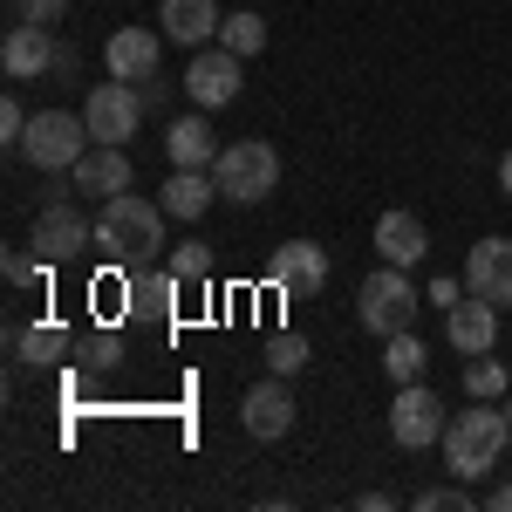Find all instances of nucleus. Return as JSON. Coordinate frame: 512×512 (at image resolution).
Returning <instances> with one entry per match:
<instances>
[{
    "label": "nucleus",
    "instance_id": "obj_32",
    "mask_svg": "<svg viewBox=\"0 0 512 512\" xmlns=\"http://www.w3.org/2000/svg\"><path fill=\"white\" fill-rule=\"evenodd\" d=\"M424 301H431V308H458V301H465V280H431V287H424Z\"/></svg>",
    "mask_w": 512,
    "mask_h": 512
},
{
    "label": "nucleus",
    "instance_id": "obj_25",
    "mask_svg": "<svg viewBox=\"0 0 512 512\" xmlns=\"http://www.w3.org/2000/svg\"><path fill=\"white\" fill-rule=\"evenodd\" d=\"M219 41L233 48L239 62H253V55L267 48V21H260V14H226V28H219Z\"/></svg>",
    "mask_w": 512,
    "mask_h": 512
},
{
    "label": "nucleus",
    "instance_id": "obj_5",
    "mask_svg": "<svg viewBox=\"0 0 512 512\" xmlns=\"http://www.w3.org/2000/svg\"><path fill=\"white\" fill-rule=\"evenodd\" d=\"M69 192H76V185H55V192H48V205L35 212V239H28V246H35L48 267H69L76 253H89V246H96V219H82Z\"/></svg>",
    "mask_w": 512,
    "mask_h": 512
},
{
    "label": "nucleus",
    "instance_id": "obj_1",
    "mask_svg": "<svg viewBox=\"0 0 512 512\" xmlns=\"http://www.w3.org/2000/svg\"><path fill=\"white\" fill-rule=\"evenodd\" d=\"M164 212L158 198H137V192H117V198H103V212H96V253H110L117 267H144V260H158V246H164Z\"/></svg>",
    "mask_w": 512,
    "mask_h": 512
},
{
    "label": "nucleus",
    "instance_id": "obj_37",
    "mask_svg": "<svg viewBox=\"0 0 512 512\" xmlns=\"http://www.w3.org/2000/svg\"><path fill=\"white\" fill-rule=\"evenodd\" d=\"M499 192L512 198V151H506V158H499Z\"/></svg>",
    "mask_w": 512,
    "mask_h": 512
},
{
    "label": "nucleus",
    "instance_id": "obj_6",
    "mask_svg": "<svg viewBox=\"0 0 512 512\" xmlns=\"http://www.w3.org/2000/svg\"><path fill=\"white\" fill-rule=\"evenodd\" d=\"M89 144H96L89 137V117H76V110H41L28 123V137H21V158L35 164V171H76Z\"/></svg>",
    "mask_w": 512,
    "mask_h": 512
},
{
    "label": "nucleus",
    "instance_id": "obj_18",
    "mask_svg": "<svg viewBox=\"0 0 512 512\" xmlns=\"http://www.w3.org/2000/svg\"><path fill=\"white\" fill-rule=\"evenodd\" d=\"M164 151H171V164H185V171H212L226 144H219V130H212L205 110H198V117H178L171 130H164Z\"/></svg>",
    "mask_w": 512,
    "mask_h": 512
},
{
    "label": "nucleus",
    "instance_id": "obj_23",
    "mask_svg": "<svg viewBox=\"0 0 512 512\" xmlns=\"http://www.w3.org/2000/svg\"><path fill=\"white\" fill-rule=\"evenodd\" d=\"M465 396H478V403L512 396V369H506V362H492V349H485V355H465Z\"/></svg>",
    "mask_w": 512,
    "mask_h": 512
},
{
    "label": "nucleus",
    "instance_id": "obj_27",
    "mask_svg": "<svg viewBox=\"0 0 512 512\" xmlns=\"http://www.w3.org/2000/svg\"><path fill=\"white\" fill-rule=\"evenodd\" d=\"M171 274L178 280H212V246H205V239H178V246H171Z\"/></svg>",
    "mask_w": 512,
    "mask_h": 512
},
{
    "label": "nucleus",
    "instance_id": "obj_10",
    "mask_svg": "<svg viewBox=\"0 0 512 512\" xmlns=\"http://www.w3.org/2000/svg\"><path fill=\"white\" fill-rule=\"evenodd\" d=\"M267 287L274 294H294V301H308L328 287V253H321V239H280L274 260H267Z\"/></svg>",
    "mask_w": 512,
    "mask_h": 512
},
{
    "label": "nucleus",
    "instance_id": "obj_26",
    "mask_svg": "<svg viewBox=\"0 0 512 512\" xmlns=\"http://www.w3.org/2000/svg\"><path fill=\"white\" fill-rule=\"evenodd\" d=\"M301 362H308V335H294V328L267 335V369H274V376H294Z\"/></svg>",
    "mask_w": 512,
    "mask_h": 512
},
{
    "label": "nucleus",
    "instance_id": "obj_22",
    "mask_svg": "<svg viewBox=\"0 0 512 512\" xmlns=\"http://www.w3.org/2000/svg\"><path fill=\"white\" fill-rule=\"evenodd\" d=\"M14 355H21V362H62V355H69V328H62V321H35V328H14Z\"/></svg>",
    "mask_w": 512,
    "mask_h": 512
},
{
    "label": "nucleus",
    "instance_id": "obj_30",
    "mask_svg": "<svg viewBox=\"0 0 512 512\" xmlns=\"http://www.w3.org/2000/svg\"><path fill=\"white\" fill-rule=\"evenodd\" d=\"M28 110H21V103H14V96H7V103H0V144H7V151H21V137H28Z\"/></svg>",
    "mask_w": 512,
    "mask_h": 512
},
{
    "label": "nucleus",
    "instance_id": "obj_33",
    "mask_svg": "<svg viewBox=\"0 0 512 512\" xmlns=\"http://www.w3.org/2000/svg\"><path fill=\"white\" fill-rule=\"evenodd\" d=\"M76 69H82V55L69 48V41H55V69H48V82H76Z\"/></svg>",
    "mask_w": 512,
    "mask_h": 512
},
{
    "label": "nucleus",
    "instance_id": "obj_3",
    "mask_svg": "<svg viewBox=\"0 0 512 512\" xmlns=\"http://www.w3.org/2000/svg\"><path fill=\"white\" fill-rule=\"evenodd\" d=\"M417 308H424V294H417V280H410V267H376V274L362 280V301H355V315H362V328L369 335H403L410 321H417Z\"/></svg>",
    "mask_w": 512,
    "mask_h": 512
},
{
    "label": "nucleus",
    "instance_id": "obj_14",
    "mask_svg": "<svg viewBox=\"0 0 512 512\" xmlns=\"http://www.w3.org/2000/svg\"><path fill=\"white\" fill-rule=\"evenodd\" d=\"M465 294H485V301H499L512 308V239H478L472 260H465Z\"/></svg>",
    "mask_w": 512,
    "mask_h": 512
},
{
    "label": "nucleus",
    "instance_id": "obj_13",
    "mask_svg": "<svg viewBox=\"0 0 512 512\" xmlns=\"http://www.w3.org/2000/svg\"><path fill=\"white\" fill-rule=\"evenodd\" d=\"M239 424L260 437V444H274V437L294 431V390H287V376L253 383V390H246V403H239Z\"/></svg>",
    "mask_w": 512,
    "mask_h": 512
},
{
    "label": "nucleus",
    "instance_id": "obj_7",
    "mask_svg": "<svg viewBox=\"0 0 512 512\" xmlns=\"http://www.w3.org/2000/svg\"><path fill=\"white\" fill-rule=\"evenodd\" d=\"M239 82H246V62H239L226 41H205V48H192V69H185V96H192L205 117L233 103Z\"/></svg>",
    "mask_w": 512,
    "mask_h": 512
},
{
    "label": "nucleus",
    "instance_id": "obj_17",
    "mask_svg": "<svg viewBox=\"0 0 512 512\" xmlns=\"http://www.w3.org/2000/svg\"><path fill=\"white\" fill-rule=\"evenodd\" d=\"M69 185H76L82 198H117V192H130V158H123V144H89V151H82V164L69 171Z\"/></svg>",
    "mask_w": 512,
    "mask_h": 512
},
{
    "label": "nucleus",
    "instance_id": "obj_2",
    "mask_svg": "<svg viewBox=\"0 0 512 512\" xmlns=\"http://www.w3.org/2000/svg\"><path fill=\"white\" fill-rule=\"evenodd\" d=\"M506 437H512V424H506V410H492V403H465V410H451V424H444V465H451V478H485L499 458H506Z\"/></svg>",
    "mask_w": 512,
    "mask_h": 512
},
{
    "label": "nucleus",
    "instance_id": "obj_15",
    "mask_svg": "<svg viewBox=\"0 0 512 512\" xmlns=\"http://www.w3.org/2000/svg\"><path fill=\"white\" fill-rule=\"evenodd\" d=\"M444 342L465 355H485L499 342V301H485V294H465L458 308H444Z\"/></svg>",
    "mask_w": 512,
    "mask_h": 512
},
{
    "label": "nucleus",
    "instance_id": "obj_35",
    "mask_svg": "<svg viewBox=\"0 0 512 512\" xmlns=\"http://www.w3.org/2000/svg\"><path fill=\"white\" fill-rule=\"evenodd\" d=\"M390 506H396L390 492H362V499H355V512H390Z\"/></svg>",
    "mask_w": 512,
    "mask_h": 512
},
{
    "label": "nucleus",
    "instance_id": "obj_11",
    "mask_svg": "<svg viewBox=\"0 0 512 512\" xmlns=\"http://www.w3.org/2000/svg\"><path fill=\"white\" fill-rule=\"evenodd\" d=\"M158 55H164V35H151V28H117V35L103 41V69L117 82H158Z\"/></svg>",
    "mask_w": 512,
    "mask_h": 512
},
{
    "label": "nucleus",
    "instance_id": "obj_9",
    "mask_svg": "<svg viewBox=\"0 0 512 512\" xmlns=\"http://www.w3.org/2000/svg\"><path fill=\"white\" fill-rule=\"evenodd\" d=\"M444 424H451V410L431 396V383H403L390 403V437L403 444V451H431V444H444Z\"/></svg>",
    "mask_w": 512,
    "mask_h": 512
},
{
    "label": "nucleus",
    "instance_id": "obj_12",
    "mask_svg": "<svg viewBox=\"0 0 512 512\" xmlns=\"http://www.w3.org/2000/svg\"><path fill=\"white\" fill-rule=\"evenodd\" d=\"M0 69H7V82H41L55 69V35L35 28V21H14L7 41H0Z\"/></svg>",
    "mask_w": 512,
    "mask_h": 512
},
{
    "label": "nucleus",
    "instance_id": "obj_24",
    "mask_svg": "<svg viewBox=\"0 0 512 512\" xmlns=\"http://www.w3.org/2000/svg\"><path fill=\"white\" fill-rule=\"evenodd\" d=\"M424 362H431V349L403 328V335H390V349H383V369H390L396 383H424Z\"/></svg>",
    "mask_w": 512,
    "mask_h": 512
},
{
    "label": "nucleus",
    "instance_id": "obj_28",
    "mask_svg": "<svg viewBox=\"0 0 512 512\" xmlns=\"http://www.w3.org/2000/svg\"><path fill=\"white\" fill-rule=\"evenodd\" d=\"M417 512H485V499H472V492H465V478H458V485L417 492Z\"/></svg>",
    "mask_w": 512,
    "mask_h": 512
},
{
    "label": "nucleus",
    "instance_id": "obj_4",
    "mask_svg": "<svg viewBox=\"0 0 512 512\" xmlns=\"http://www.w3.org/2000/svg\"><path fill=\"white\" fill-rule=\"evenodd\" d=\"M212 178H219V198H233V205H260V198L280 185V151L267 144V137H239V144L219 151Z\"/></svg>",
    "mask_w": 512,
    "mask_h": 512
},
{
    "label": "nucleus",
    "instance_id": "obj_31",
    "mask_svg": "<svg viewBox=\"0 0 512 512\" xmlns=\"http://www.w3.org/2000/svg\"><path fill=\"white\" fill-rule=\"evenodd\" d=\"M69 14V0H21V21H35V28H55Z\"/></svg>",
    "mask_w": 512,
    "mask_h": 512
},
{
    "label": "nucleus",
    "instance_id": "obj_8",
    "mask_svg": "<svg viewBox=\"0 0 512 512\" xmlns=\"http://www.w3.org/2000/svg\"><path fill=\"white\" fill-rule=\"evenodd\" d=\"M82 117H89V137L96 144H130L137 137V123H144V89L137 82H96L89 89V103H82Z\"/></svg>",
    "mask_w": 512,
    "mask_h": 512
},
{
    "label": "nucleus",
    "instance_id": "obj_34",
    "mask_svg": "<svg viewBox=\"0 0 512 512\" xmlns=\"http://www.w3.org/2000/svg\"><path fill=\"white\" fill-rule=\"evenodd\" d=\"M117 355H123V342L110 335V328H103V335L89 342V362H96V369H117Z\"/></svg>",
    "mask_w": 512,
    "mask_h": 512
},
{
    "label": "nucleus",
    "instance_id": "obj_16",
    "mask_svg": "<svg viewBox=\"0 0 512 512\" xmlns=\"http://www.w3.org/2000/svg\"><path fill=\"white\" fill-rule=\"evenodd\" d=\"M158 35L178 41V48H205V41H219V28H226V14H219V0H164L158 7Z\"/></svg>",
    "mask_w": 512,
    "mask_h": 512
},
{
    "label": "nucleus",
    "instance_id": "obj_29",
    "mask_svg": "<svg viewBox=\"0 0 512 512\" xmlns=\"http://www.w3.org/2000/svg\"><path fill=\"white\" fill-rule=\"evenodd\" d=\"M41 274H48V260H41L35 246H14L7 253V287H35Z\"/></svg>",
    "mask_w": 512,
    "mask_h": 512
},
{
    "label": "nucleus",
    "instance_id": "obj_36",
    "mask_svg": "<svg viewBox=\"0 0 512 512\" xmlns=\"http://www.w3.org/2000/svg\"><path fill=\"white\" fill-rule=\"evenodd\" d=\"M485 512H512V485H492L485 492Z\"/></svg>",
    "mask_w": 512,
    "mask_h": 512
},
{
    "label": "nucleus",
    "instance_id": "obj_19",
    "mask_svg": "<svg viewBox=\"0 0 512 512\" xmlns=\"http://www.w3.org/2000/svg\"><path fill=\"white\" fill-rule=\"evenodd\" d=\"M212 198H219V178H212V171H185V164H171V178L158 185V205L171 212V219H185V226L205 219Z\"/></svg>",
    "mask_w": 512,
    "mask_h": 512
},
{
    "label": "nucleus",
    "instance_id": "obj_21",
    "mask_svg": "<svg viewBox=\"0 0 512 512\" xmlns=\"http://www.w3.org/2000/svg\"><path fill=\"white\" fill-rule=\"evenodd\" d=\"M178 287H185V280L171 274V267H164V274H144V267H137V274H130V294H123V308H130L137 321H171V315H178Z\"/></svg>",
    "mask_w": 512,
    "mask_h": 512
},
{
    "label": "nucleus",
    "instance_id": "obj_20",
    "mask_svg": "<svg viewBox=\"0 0 512 512\" xmlns=\"http://www.w3.org/2000/svg\"><path fill=\"white\" fill-rule=\"evenodd\" d=\"M376 253H383L390 267H417V260L431 253L424 219H417V212H383V219H376Z\"/></svg>",
    "mask_w": 512,
    "mask_h": 512
}]
</instances>
